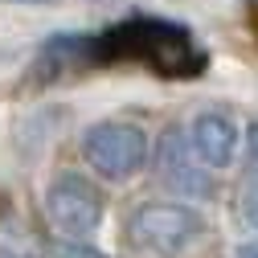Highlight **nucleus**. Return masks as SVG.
I'll list each match as a JSON object with an SVG mask.
<instances>
[{"label": "nucleus", "instance_id": "f257e3e1", "mask_svg": "<svg viewBox=\"0 0 258 258\" xmlns=\"http://www.w3.org/2000/svg\"><path fill=\"white\" fill-rule=\"evenodd\" d=\"M94 61H140L160 78H197L209 66V53L176 21L127 17L94 37Z\"/></svg>", "mask_w": 258, "mask_h": 258}, {"label": "nucleus", "instance_id": "f03ea898", "mask_svg": "<svg viewBox=\"0 0 258 258\" xmlns=\"http://www.w3.org/2000/svg\"><path fill=\"white\" fill-rule=\"evenodd\" d=\"M205 234V217L184 201H144L127 217V238L156 258H176Z\"/></svg>", "mask_w": 258, "mask_h": 258}, {"label": "nucleus", "instance_id": "7ed1b4c3", "mask_svg": "<svg viewBox=\"0 0 258 258\" xmlns=\"http://www.w3.org/2000/svg\"><path fill=\"white\" fill-rule=\"evenodd\" d=\"M148 132L140 123H123V119H103L86 127L82 136V160L94 168V176L103 180H127L148 164Z\"/></svg>", "mask_w": 258, "mask_h": 258}, {"label": "nucleus", "instance_id": "20e7f679", "mask_svg": "<svg viewBox=\"0 0 258 258\" xmlns=\"http://www.w3.org/2000/svg\"><path fill=\"white\" fill-rule=\"evenodd\" d=\"M45 217L61 238H90L103 225V192L78 172H57L45 188Z\"/></svg>", "mask_w": 258, "mask_h": 258}, {"label": "nucleus", "instance_id": "39448f33", "mask_svg": "<svg viewBox=\"0 0 258 258\" xmlns=\"http://www.w3.org/2000/svg\"><path fill=\"white\" fill-rule=\"evenodd\" d=\"M152 164H156V176L168 192L176 197H188V201H205L213 197V176L205 172L209 164H201L197 148H192L184 127H164L156 152H152Z\"/></svg>", "mask_w": 258, "mask_h": 258}, {"label": "nucleus", "instance_id": "423d86ee", "mask_svg": "<svg viewBox=\"0 0 258 258\" xmlns=\"http://www.w3.org/2000/svg\"><path fill=\"white\" fill-rule=\"evenodd\" d=\"M188 140L197 148L201 164L209 168H230L238 160V123L221 111H201L188 127Z\"/></svg>", "mask_w": 258, "mask_h": 258}, {"label": "nucleus", "instance_id": "0eeeda50", "mask_svg": "<svg viewBox=\"0 0 258 258\" xmlns=\"http://www.w3.org/2000/svg\"><path fill=\"white\" fill-rule=\"evenodd\" d=\"M78 66H94V37L90 33H57L37 49V66L33 74L41 82H53L61 74H70Z\"/></svg>", "mask_w": 258, "mask_h": 258}, {"label": "nucleus", "instance_id": "6e6552de", "mask_svg": "<svg viewBox=\"0 0 258 258\" xmlns=\"http://www.w3.org/2000/svg\"><path fill=\"white\" fill-rule=\"evenodd\" d=\"M53 258H111V254L90 246L86 238H61V242H53Z\"/></svg>", "mask_w": 258, "mask_h": 258}, {"label": "nucleus", "instance_id": "1a4fd4ad", "mask_svg": "<svg viewBox=\"0 0 258 258\" xmlns=\"http://www.w3.org/2000/svg\"><path fill=\"white\" fill-rule=\"evenodd\" d=\"M0 258H37L29 246H21V242H13V238H5L0 234Z\"/></svg>", "mask_w": 258, "mask_h": 258}, {"label": "nucleus", "instance_id": "9d476101", "mask_svg": "<svg viewBox=\"0 0 258 258\" xmlns=\"http://www.w3.org/2000/svg\"><path fill=\"white\" fill-rule=\"evenodd\" d=\"M242 213H246V221L258 230V184L246 188V197H242Z\"/></svg>", "mask_w": 258, "mask_h": 258}, {"label": "nucleus", "instance_id": "9b49d317", "mask_svg": "<svg viewBox=\"0 0 258 258\" xmlns=\"http://www.w3.org/2000/svg\"><path fill=\"white\" fill-rule=\"evenodd\" d=\"M234 258H258V242H242Z\"/></svg>", "mask_w": 258, "mask_h": 258}, {"label": "nucleus", "instance_id": "f8f14e48", "mask_svg": "<svg viewBox=\"0 0 258 258\" xmlns=\"http://www.w3.org/2000/svg\"><path fill=\"white\" fill-rule=\"evenodd\" d=\"M17 5H41V0H17Z\"/></svg>", "mask_w": 258, "mask_h": 258}]
</instances>
